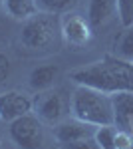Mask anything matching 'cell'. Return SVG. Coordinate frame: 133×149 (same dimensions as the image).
Returning <instances> with one entry per match:
<instances>
[{"label":"cell","instance_id":"1","mask_svg":"<svg viewBox=\"0 0 133 149\" xmlns=\"http://www.w3.org/2000/svg\"><path fill=\"white\" fill-rule=\"evenodd\" d=\"M70 80L76 86H86L109 95L117 92H133V62L107 56L91 62L89 66L72 70Z\"/></svg>","mask_w":133,"mask_h":149},{"label":"cell","instance_id":"2","mask_svg":"<svg viewBox=\"0 0 133 149\" xmlns=\"http://www.w3.org/2000/svg\"><path fill=\"white\" fill-rule=\"evenodd\" d=\"M20 42L30 52H58L62 42V20L56 14L38 12L22 22Z\"/></svg>","mask_w":133,"mask_h":149},{"label":"cell","instance_id":"3","mask_svg":"<svg viewBox=\"0 0 133 149\" xmlns=\"http://www.w3.org/2000/svg\"><path fill=\"white\" fill-rule=\"evenodd\" d=\"M70 113L89 125H113V102L109 93L78 86L70 100Z\"/></svg>","mask_w":133,"mask_h":149},{"label":"cell","instance_id":"4","mask_svg":"<svg viewBox=\"0 0 133 149\" xmlns=\"http://www.w3.org/2000/svg\"><path fill=\"white\" fill-rule=\"evenodd\" d=\"M8 135H10L12 143L20 149H40L46 139L44 123L38 119L36 113H26L10 121Z\"/></svg>","mask_w":133,"mask_h":149},{"label":"cell","instance_id":"5","mask_svg":"<svg viewBox=\"0 0 133 149\" xmlns=\"http://www.w3.org/2000/svg\"><path fill=\"white\" fill-rule=\"evenodd\" d=\"M70 103L66 102V97L60 92H40L38 97L34 100V113L38 115V119L42 123L48 125H56L60 121H64V117L68 113Z\"/></svg>","mask_w":133,"mask_h":149},{"label":"cell","instance_id":"6","mask_svg":"<svg viewBox=\"0 0 133 149\" xmlns=\"http://www.w3.org/2000/svg\"><path fill=\"white\" fill-rule=\"evenodd\" d=\"M93 36V28L89 26L88 18L79 16L76 12H70V14H64L62 18V42L66 44L68 48H84L91 40Z\"/></svg>","mask_w":133,"mask_h":149},{"label":"cell","instance_id":"7","mask_svg":"<svg viewBox=\"0 0 133 149\" xmlns=\"http://www.w3.org/2000/svg\"><path fill=\"white\" fill-rule=\"evenodd\" d=\"M34 111V100L26 92L20 90H8L0 93V119L2 121H14L18 117Z\"/></svg>","mask_w":133,"mask_h":149},{"label":"cell","instance_id":"8","mask_svg":"<svg viewBox=\"0 0 133 149\" xmlns=\"http://www.w3.org/2000/svg\"><path fill=\"white\" fill-rule=\"evenodd\" d=\"M95 129H97L95 125H89L86 121L72 117V119H64L54 125V139L60 145H66V143H72V141H78L84 137H93Z\"/></svg>","mask_w":133,"mask_h":149},{"label":"cell","instance_id":"9","mask_svg":"<svg viewBox=\"0 0 133 149\" xmlns=\"http://www.w3.org/2000/svg\"><path fill=\"white\" fill-rule=\"evenodd\" d=\"M113 102V125L133 135V92L111 93Z\"/></svg>","mask_w":133,"mask_h":149},{"label":"cell","instance_id":"10","mask_svg":"<svg viewBox=\"0 0 133 149\" xmlns=\"http://www.w3.org/2000/svg\"><path fill=\"white\" fill-rule=\"evenodd\" d=\"M115 16H117V0H89L88 2L86 18L93 30L103 28Z\"/></svg>","mask_w":133,"mask_h":149},{"label":"cell","instance_id":"11","mask_svg":"<svg viewBox=\"0 0 133 149\" xmlns=\"http://www.w3.org/2000/svg\"><path fill=\"white\" fill-rule=\"evenodd\" d=\"M58 74H60V68L54 66V64H44V66H36V68L30 72V78H28V84L34 92H48L54 88L56 80H58Z\"/></svg>","mask_w":133,"mask_h":149},{"label":"cell","instance_id":"12","mask_svg":"<svg viewBox=\"0 0 133 149\" xmlns=\"http://www.w3.org/2000/svg\"><path fill=\"white\" fill-rule=\"evenodd\" d=\"M2 8L8 16H12L14 20H20V22L38 14L36 0H2Z\"/></svg>","mask_w":133,"mask_h":149},{"label":"cell","instance_id":"13","mask_svg":"<svg viewBox=\"0 0 133 149\" xmlns=\"http://www.w3.org/2000/svg\"><path fill=\"white\" fill-rule=\"evenodd\" d=\"M36 4H38V12L64 16V14L74 12V8L79 4V0H36Z\"/></svg>","mask_w":133,"mask_h":149},{"label":"cell","instance_id":"14","mask_svg":"<svg viewBox=\"0 0 133 149\" xmlns=\"http://www.w3.org/2000/svg\"><path fill=\"white\" fill-rule=\"evenodd\" d=\"M115 56L125 62H133V24L121 32L117 44H115Z\"/></svg>","mask_w":133,"mask_h":149},{"label":"cell","instance_id":"15","mask_svg":"<svg viewBox=\"0 0 133 149\" xmlns=\"http://www.w3.org/2000/svg\"><path fill=\"white\" fill-rule=\"evenodd\" d=\"M115 133H117V129L115 125H101L95 129V141H97V145L100 149H115Z\"/></svg>","mask_w":133,"mask_h":149},{"label":"cell","instance_id":"16","mask_svg":"<svg viewBox=\"0 0 133 149\" xmlns=\"http://www.w3.org/2000/svg\"><path fill=\"white\" fill-rule=\"evenodd\" d=\"M117 16L123 28L133 24V0H117Z\"/></svg>","mask_w":133,"mask_h":149},{"label":"cell","instance_id":"17","mask_svg":"<svg viewBox=\"0 0 133 149\" xmlns=\"http://www.w3.org/2000/svg\"><path fill=\"white\" fill-rule=\"evenodd\" d=\"M62 149H100V145H97L95 137H84V139H78V141L62 145Z\"/></svg>","mask_w":133,"mask_h":149},{"label":"cell","instance_id":"18","mask_svg":"<svg viewBox=\"0 0 133 149\" xmlns=\"http://www.w3.org/2000/svg\"><path fill=\"white\" fill-rule=\"evenodd\" d=\"M10 72H12V64H10V58L4 50H0V86L10 78Z\"/></svg>","mask_w":133,"mask_h":149},{"label":"cell","instance_id":"19","mask_svg":"<svg viewBox=\"0 0 133 149\" xmlns=\"http://www.w3.org/2000/svg\"><path fill=\"white\" fill-rule=\"evenodd\" d=\"M115 149H133V135L131 133L117 129V133H115Z\"/></svg>","mask_w":133,"mask_h":149},{"label":"cell","instance_id":"20","mask_svg":"<svg viewBox=\"0 0 133 149\" xmlns=\"http://www.w3.org/2000/svg\"><path fill=\"white\" fill-rule=\"evenodd\" d=\"M0 6H2V0H0Z\"/></svg>","mask_w":133,"mask_h":149}]
</instances>
